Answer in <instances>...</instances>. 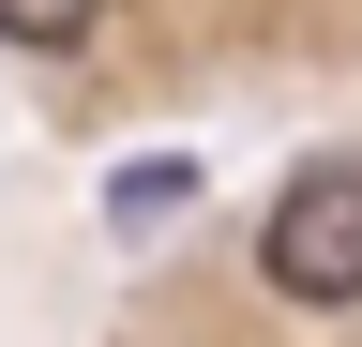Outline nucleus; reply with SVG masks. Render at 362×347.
Returning a JSON list of instances; mask_svg holds the SVG:
<instances>
[{
	"instance_id": "1",
	"label": "nucleus",
	"mask_w": 362,
	"mask_h": 347,
	"mask_svg": "<svg viewBox=\"0 0 362 347\" xmlns=\"http://www.w3.org/2000/svg\"><path fill=\"white\" fill-rule=\"evenodd\" d=\"M257 272H272V302H302V317H347L362 302V151H302L287 182H272Z\"/></svg>"
},
{
	"instance_id": "2",
	"label": "nucleus",
	"mask_w": 362,
	"mask_h": 347,
	"mask_svg": "<svg viewBox=\"0 0 362 347\" xmlns=\"http://www.w3.org/2000/svg\"><path fill=\"white\" fill-rule=\"evenodd\" d=\"M181 211H197V151H136L121 182H106V227H121V242H151V227H181Z\"/></svg>"
},
{
	"instance_id": "3",
	"label": "nucleus",
	"mask_w": 362,
	"mask_h": 347,
	"mask_svg": "<svg viewBox=\"0 0 362 347\" xmlns=\"http://www.w3.org/2000/svg\"><path fill=\"white\" fill-rule=\"evenodd\" d=\"M90 30H106V0H0V46H90Z\"/></svg>"
}]
</instances>
